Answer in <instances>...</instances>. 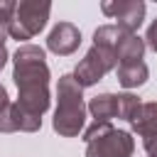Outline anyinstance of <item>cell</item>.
I'll return each mask as SVG.
<instances>
[{
    "label": "cell",
    "instance_id": "18",
    "mask_svg": "<svg viewBox=\"0 0 157 157\" xmlns=\"http://www.w3.org/2000/svg\"><path fill=\"white\" fill-rule=\"evenodd\" d=\"M7 103H10V98H7V91H5V86L0 83V110H2Z\"/></svg>",
    "mask_w": 157,
    "mask_h": 157
},
{
    "label": "cell",
    "instance_id": "5",
    "mask_svg": "<svg viewBox=\"0 0 157 157\" xmlns=\"http://www.w3.org/2000/svg\"><path fill=\"white\" fill-rule=\"evenodd\" d=\"M118 69V54L113 49H105V47H96L91 44V49L86 52V56L76 64L74 69V78L81 88H88V86H96L108 71Z\"/></svg>",
    "mask_w": 157,
    "mask_h": 157
},
{
    "label": "cell",
    "instance_id": "3",
    "mask_svg": "<svg viewBox=\"0 0 157 157\" xmlns=\"http://www.w3.org/2000/svg\"><path fill=\"white\" fill-rule=\"evenodd\" d=\"M86 157H132L135 140L128 130H115L110 123H93L83 132Z\"/></svg>",
    "mask_w": 157,
    "mask_h": 157
},
{
    "label": "cell",
    "instance_id": "1",
    "mask_svg": "<svg viewBox=\"0 0 157 157\" xmlns=\"http://www.w3.org/2000/svg\"><path fill=\"white\" fill-rule=\"evenodd\" d=\"M12 78L17 86V105L25 110L42 115L49 108V66L44 49L37 44H20L12 56Z\"/></svg>",
    "mask_w": 157,
    "mask_h": 157
},
{
    "label": "cell",
    "instance_id": "6",
    "mask_svg": "<svg viewBox=\"0 0 157 157\" xmlns=\"http://www.w3.org/2000/svg\"><path fill=\"white\" fill-rule=\"evenodd\" d=\"M101 10L105 17H113L118 20V27L135 34V29L142 25L145 20V10L147 5L142 0H103L101 2Z\"/></svg>",
    "mask_w": 157,
    "mask_h": 157
},
{
    "label": "cell",
    "instance_id": "4",
    "mask_svg": "<svg viewBox=\"0 0 157 157\" xmlns=\"http://www.w3.org/2000/svg\"><path fill=\"white\" fill-rule=\"evenodd\" d=\"M52 12V2L47 0H22L15 5V15L10 22V37L17 42L32 39L34 34H39L49 20Z\"/></svg>",
    "mask_w": 157,
    "mask_h": 157
},
{
    "label": "cell",
    "instance_id": "15",
    "mask_svg": "<svg viewBox=\"0 0 157 157\" xmlns=\"http://www.w3.org/2000/svg\"><path fill=\"white\" fill-rule=\"evenodd\" d=\"M0 132H17V115H15V103H7L0 110Z\"/></svg>",
    "mask_w": 157,
    "mask_h": 157
},
{
    "label": "cell",
    "instance_id": "12",
    "mask_svg": "<svg viewBox=\"0 0 157 157\" xmlns=\"http://www.w3.org/2000/svg\"><path fill=\"white\" fill-rule=\"evenodd\" d=\"M125 34H130V32L120 29L118 25H101V27L93 32V44H96V47L113 49V52L118 54V44L125 39Z\"/></svg>",
    "mask_w": 157,
    "mask_h": 157
},
{
    "label": "cell",
    "instance_id": "14",
    "mask_svg": "<svg viewBox=\"0 0 157 157\" xmlns=\"http://www.w3.org/2000/svg\"><path fill=\"white\" fill-rule=\"evenodd\" d=\"M15 0H0V47H5V39L10 37V22L15 15Z\"/></svg>",
    "mask_w": 157,
    "mask_h": 157
},
{
    "label": "cell",
    "instance_id": "7",
    "mask_svg": "<svg viewBox=\"0 0 157 157\" xmlns=\"http://www.w3.org/2000/svg\"><path fill=\"white\" fill-rule=\"evenodd\" d=\"M78 44H81V32H78V27L71 25V22H59V25H54V29H52L49 37H47V49L54 52L56 56H69V54H74V52L78 49Z\"/></svg>",
    "mask_w": 157,
    "mask_h": 157
},
{
    "label": "cell",
    "instance_id": "13",
    "mask_svg": "<svg viewBox=\"0 0 157 157\" xmlns=\"http://www.w3.org/2000/svg\"><path fill=\"white\" fill-rule=\"evenodd\" d=\"M115 96H118V118H123V120L130 123L132 115L140 108V98L135 93H115Z\"/></svg>",
    "mask_w": 157,
    "mask_h": 157
},
{
    "label": "cell",
    "instance_id": "9",
    "mask_svg": "<svg viewBox=\"0 0 157 157\" xmlns=\"http://www.w3.org/2000/svg\"><path fill=\"white\" fill-rule=\"evenodd\" d=\"M88 110L93 115V123H110L118 118V96L115 93H98L91 98Z\"/></svg>",
    "mask_w": 157,
    "mask_h": 157
},
{
    "label": "cell",
    "instance_id": "10",
    "mask_svg": "<svg viewBox=\"0 0 157 157\" xmlns=\"http://www.w3.org/2000/svg\"><path fill=\"white\" fill-rule=\"evenodd\" d=\"M115 74H118V83L123 88H137L147 81L150 69L145 61H130V64H118Z\"/></svg>",
    "mask_w": 157,
    "mask_h": 157
},
{
    "label": "cell",
    "instance_id": "2",
    "mask_svg": "<svg viewBox=\"0 0 157 157\" xmlns=\"http://www.w3.org/2000/svg\"><path fill=\"white\" fill-rule=\"evenodd\" d=\"M56 101L59 103H56L54 120H52L54 132H59L61 137H76L86 123V105H83V88L76 83L71 74L59 76Z\"/></svg>",
    "mask_w": 157,
    "mask_h": 157
},
{
    "label": "cell",
    "instance_id": "17",
    "mask_svg": "<svg viewBox=\"0 0 157 157\" xmlns=\"http://www.w3.org/2000/svg\"><path fill=\"white\" fill-rule=\"evenodd\" d=\"M145 152H147V157H157V137L145 140Z\"/></svg>",
    "mask_w": 157,
    "mask_h": 157
},
{
    "label": "cell",
    "instance_id": "19",
    "mask_svg": "<svg viewBox=\"0 0 157 157\" xmlns=\"http://www.w3.org/2000/svg\"><path fill=\"white\" fill-rule=\"evenodd\" d=\"M7 56H10V54H7V49H5V47H0V71H2V66L7 64Z\"/></svg>",
    "mask_w": 157,
    "mask_h": 157
},
{
    "label": "cell",
    "instance_id": "16",
    "mask_svg": "<svg viewBox=\"0 0 157 157\" xmlns=\"http://www.w3.org/2000/svg\"><path fill=\"white\" fill-rule=\"evenodd\" d=\"M145 47H150L152 52H157V17L152 20V25L147 27V34H145Z\"/></svg>",
    "mask_w": 157,
    "mask_h": 157
},
{
    "label": "cell",
    "instance_id": "8",
    "mask_svg": "<svg viewBox=\"0 0 157 157\" xmlns=\"http://www.w3.org/2000/svg\"><path fill=\"white\" fill-rule=\"evenodd\" d=\"M130 125H132V132H137V135L145 137V140L157 137V101L140 103V108H137V113L132 115Z\"/></svg>",
    "mask_w": 157,
    "mask_h": 157
},
{
    "label": "cell",
    "instance_id": "11",
    "mask_svg": "<svg viewBox=\"0 0 157 157\" xmlns=\"http://www.w3.org/2000/svg\"><path fill=\"white\" fill-rule=\"evenodd\" d=\"M145 56V39L137 34H125V39L118 44V64L142 61Z\"/></svg>",
    "mask_w": 157,
    "mask_h": 157
}]
</instances>
